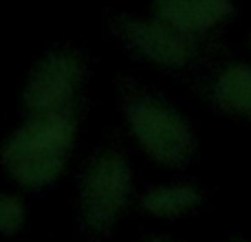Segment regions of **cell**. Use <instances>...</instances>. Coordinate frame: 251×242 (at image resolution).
I'll return each mask as SVG.
<instances>
[{
	"label": "cell",
	"mask_w": 251,
	"mask_h": 242,
	"mask_svg": "<svg viewBox=\"0 0 251 242\" xmlns=\"http://www.w3.org/2000/svg\"><path fill=\"white\" fill-rule=\"evenodd\" d=\"M141 242H176V240L168 238V236H150V238H143Z\"/></svg>",
	"instance_id": "10"
},
{
	"label": "cell",
	"mask_w": 251,
	"mask_h": 242,
	"mask_svg": "<svg viewBox=\"0 0 251 242\" xmlns=\"http://www.w3.org/2000/svg\"><path fill=\"white\" fill-rule=\"evenodd\" d=\"M249 51H251V38H249Z\"/></svg>",
	"instance_id": "12"
},
{
	"label": "cell",
	"mask_w": 251,
	"mask_h": 242,
	"mask_svg": "<svg viewBox=\"0 0 251 242\" xmlns=\"http://www.w3.org/2000/svg\"><path fill=\"white\" fill-rule=\"evenodd\" d=\"M119 108L132 141L161 168H185L199 150V137L183 110L139 84H122Z\"/></svg>",
	"instance_id": "2"
},
{
	"label": "cell",
	"mask_w": 251,
	"mask_h": 242,
	"mask_svg": "<svg viewBox=\"0 0 251 242\" xmlns=\"http://www.w3.org/2000/svg\"><path fill=\"white\" fill-rule=\"evenodd\" d=\"M88 75L86 57L71 44H57L33 62L20 88L25 117L77 115Z\"/></svg>",
	"instance_id": "4"
},
{
	"label": "cell",
	"mask_w": 251,
	"mask_h": 242,
	"mask_svg": "<svg viewBox=\"0 0 251 242\" xmlns=\"http://www.w3.org/2000/svg\"><path fill=\"white\" fill-rule=\"evenodd\" d=\"M77 220L91 238H106L128 212L134 194V169L115 145L95 150L77 178Z\"/></svg>",
	"instance_id": "3"
},
{
	"label": "cell",
	"mask_w": 251,
	"mask_h": 242,
	"mask_svg": "<svg viewBox=\"0 0 251 242\" xmlns=\"http://www.w3.org/2000/svg\"><path fill=\"white\" fill-rule=\"evenodd\" d=\"M110 29L132 55L159 69L181 71L203 55V38L183 33L154 13H117Z\"/></svg>",
	"instance_id": "5"
},
{
	"label": "cell",
	"mask_w": 251,
	"mask_h": 242,
	"mask_svg": "<svg viewBox=\"0 0 251 242\" xmlns=\"http://www.w3.org/2000/svg\"><path fill=\"white\" fill-rule=\"evenodd\" d=\"M150 13L183 33L205 40L234 20L236 7L225 0H159L150 7Z\"/></svg>",
	"instance_id": "6"
},
{
	"label": "cell",
	"mask_w": 251,
	"mask_h": 242,
	"mask_svg": "<svg viewBox=\"0 0 251 242\" xmlns=\"http://www.w3.org/2000/svg\"><path fill=\"white\" fill-rule=\"evenodd\" d=\"M29 205L16 192H0V234L16 236L26 227Z\"/></svg>",
	"instance_id": "9"
},
{
	"label": "cell",
	"mask_w": 251,
	"mask_h": 242,
	"mask_svg": "<svg viewBox=\"0 0 251 242\" xmlns=\"http://www.w3.org/2000/svg\"><path fill=\"white\" fill-rule=\"evenodd\" d=\"M77 132V115L25 117L0 143V168L22 190L55 185L69 168Z\"/></svg>",
	"instance_id": "1"
},
{
	"label": "cell",
	"mask_w": 251,
	"mask_h": 242,
	"mask_svg": "<svg viewBox=\"0 0 251 242\" xmlns=\"http://www.w3.org/2000/svg\"><path fill=\"white\" fill-rule=\"evenodd\" d=\"M203 97L218 113L251 119V62H225L203 84Z\"/></svg>",
	"instance_id": "7"
},
{
	"label": "cell",
	"mask_w": 251,
	"mask_h": 242,
	"mask_svg": "<svg viewBox=\"0 0 251 242\" xmlns=\"http://www.w3.org/2000/svg\"><path fill=\"white\" fill-rule=\"evenodd\" d=\"M205 205L203 187L187 181L159 183L139 196V209L150 218L159 220H176L199 212Z\"/></svg>",
	"instance_id": "8"
},
{
	"label": "cell",
	"mask_w": 251,
	"mask_h": 242,
	"mask_svg": "<svg viewBox=\"0 0 251 242\" xmlns=\"http://www.w3.org/2000/svg\"><path fill=\"white\" fill-rule=\"evenodd\" d=\"M225 242H249V240L243 238V236H231V238H227Z\"/></svg>",
	"instance_id": "11"
}]
</instances>
